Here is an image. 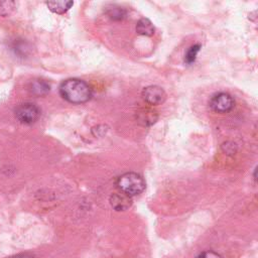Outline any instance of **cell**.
<instances>
[{"label": "cell", "instance_id": "cell-8", "mask_svg": "<svg viewBox=\"0 0 258 258\" xmlns=\"http://www.w3.org/2000/svg\"><path fill=\"white\" fill-rule=\"evenodd\" d=\"M46 5L50 11L57 14H62L67 12L74 5V2L73 1H50V2H46Z\"/></svg>", "mask_w": 258, "mask_h": 258}, {"label": "cell", "instance_id": "cell-2", "mask_svg": "<svg viewBox=\"0 0 258 258\" xmlns=\"http://www.w3.org/2000/svg\"><path fill=\"white\" fill-rule=\"evenodd\" d=\"M119 190L129 197L141 194L145 188L143 177L136 172H126L120 175L116 181Z\"/></svg>", "mask_w": 258, "mask_h": 258}, {"label": "cell", "instance_id": "cell-11", "mask_svg": "<svg viewBox=\"0 0 258 258\" xmlns=\"http://www.w3.org/2000/svg\"><path fill=\"white\" fill-rule=\"evenodd\" d=\"M201 49V45L200 44H195V45H191L187 51L185 52L184 54V62L190 64L192 63L195 60H196V57H197V54L198 52L200 51Z\"/></svg>", "mask_w": 258, "mask_h": 258}, {"label": "cell", "instance_id": "cell-1", "mask_svg": "<svg viewBox=\"0 0 258 258\" xmlns=\"http://www.w3.org/2000/svg\"><path fill=\"white\" fill-rule=\"evenodd\" d=\"M59 94L64 100L74 104L85 103L92 97L89 85L79 79H69L62 82L59 87Z\"/></svg>", "mask_w": 258, "mask_h": 258}, {"label": "cell", "instance_id": "cell-5", "mask_svg": "<svg viewBox=\"0 0 258 258\" xmlns=\"http://www.w3.org/2000/svg\"><path fill=\"white\" fill-rule=\"evenodd\" d=\"M165 97V92L158 86H149L142 91V98L149 105H159L164 102Z\"/></svg>", "mask_w": 258, "mask_h": 258}, {"label": "cell", "instance_id": "cell-14", "mask_svg": "<svg viewBox=\"0 0 258 258\" xmlns=\"http://www.w3.org/2000/svg\"><path fill=\"white\" fill-rule=\"evenodd\" d=\"M11 258H32V257L29 256V255H26V254H21V255H16V256L11 257Z\"/></svg>", "mask_w": 258, "mask_h": 258}, {"label": "cell", "instance_id": "cell-6", "mask_svg": "<svg viewBox=\"0 0 258 258\" xmlns=\"http://www.w3.org/2000/svg\"><path fill=\"white\" fill-rule=\"evenodd\" d=\"M131 197L119 191L115 192L110 198V204L116 211H125L131 206Z\"/></svg>", "mask_w": 258, "mask_h": 258}, {"label": "cell", "instance_id": "cell-7", "mask_svg": "<svg viewBox=\"0 0 258 258\" xmlns=\"http://www.w3.org/2000/svg\"><path fill=\"white\" fill-rule=\"evenodd\" d=\"M136 117H137V121L144 126H149L153 124L157 119L156 113L150 109H141L140 111L137 112Z\"/></svg>", "mask_w": 258, "mask_h": 258}, {"label": "cell", "instance_id": "cell-3", "mask_svg": "<svg viewBox=\"0 0 258 258\" xmlns=\"http://www.w3.org/2000/svg\"><path fill=\"white\" fill-rule=\"evenodd\" d=\"M39 116L40 110L33 103H22L15 109V117L23 124H32L39 118Z\"/></svg>", "mask_w": 258, "mask_h": 258}, {"label": "cell", "instance_id": "cell-12", "mask_svg": "<svg viewBox=\"0 0 258 258\" xmlns=\"http://www.w3.org/2000/svg\"><path fill=\"white\" fill-rule=\"evenodd\" d=\"M125 14H126L125 10L122 7H119V6H111L108 9V15L112 19H115V20L122 19L123 17H125Z\"/></svg>", "mask_w": 258, "mask_h": 258}, {"label": "cell", "instance_id": "cell-10", "mask_svg": "<svg viewBox=\"0 0 258 258\" xmlns=\"http://www.w3.org/2000/svg\"><path fill=\"white\" fill-rule=\"evenodd\" d=\"M30 90L36 96L45 95L49 91V85L43 80H35L31 83Z\"/></svg>", "mask_w": 258, "mask_h": 258}, {"label": "cell", "instance_id": "cell-13", "mask_svg": "<svg viewBox=\"0 0 258 258\" xmlns=\"http://www.w3.org/2000/svg\"><path fill=\"white\" fill-rule=\"evenodd\" d=\"M197 258H222V256L214 251H205L201 253Z\"/></svg>", "mask_w": 258, "mask_h": 258}, {"label": "cell", "instance_id": "cell-4", "mask_svg": "<svg viewBox=\"0 0 258 258\" xmlns=\"http://www.w3.org/2000/svg\"><path fill=\"white\" fill-rule=\"evenodd\" d=\"M210 107L215 112L226 113L232 110L234 107V101L229 94L219 93L212 97L210 101Z\"/></svg>", "mask_w": 258, "mask_h": 258}, {"label": "cell", "instance_id": "cell-9", "mask_svg": "<svg viewBox=\"0 0 258 258\" xmlns=\"http://www.w3.org/2000/svg\"><path fill=\"white\" fill-rule=\"evenodd\" d=\"M154 26L152 22L147 18H141L136 25V31L141 35L150 36L154 33Z\"/></svg>", "mask_w": 258, "mask_h": 258}]
</instances>
